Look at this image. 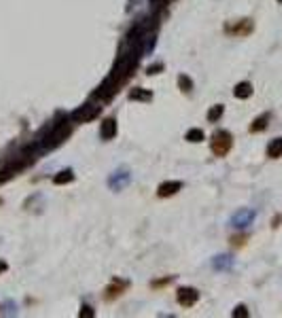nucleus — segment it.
Segmentation results:
<instances>
[{"label": "nucleus", "mask_w": 282, "mask_h": 318, "mask_svg": "<svg viewBox=\"0 0 282 318\" xmlns=\"http://www.w3.org/2000/svg\"><path fill=\"white\" fill-rule=\"evenodd\" d=\"M78 316H81V318H94L96 312H94L92 306H81V312H78Z\"/></svg>", "instance_id": "obj_23"}, {"label": "nucleus", "mask_w": 282, "mask_h": 318, "mask_svg": "<svg viewBox=\"0 0 282 318\" xmlns=\"http://www.w3.org/2000/svg\"><path fill=\"white\" fill-rule=\"evenodd\" d=\"M178 87H180V92L191 94V92H193V81H191V76L180 74V76H178Z\"/></svg>", "instance_id": "obj_20"}, {"label": "nucleus", "mask_w": 282, "mask_h": 318, "mask_svg": "<svg viewBox=\"0 0 282 318\" xmlns=\"http://www.w3.org/2000/svg\"><path fill=\"white\" fill-rule=\"evenodd\" d=\"M102 112V106L100 104H94V102H87L83 106H78V108L70 114V121L72 123H92L94 119H98Z\"/></svg>", "instance_id": "obj_4"}, {"label": "nucleus", "mask_w": 282, "mask_h": 318, "mask_svg": "<svg viewBox=\"0 0 282 318\" xmlns=\"http://www.w3.org/2000/svg\"><path fill=\"white\" fill-rule=\"evenodd\" d=\"M280 223H282V214H278V216H276L274 220H272V227L276 229V227H280Z\"/></svg>", "instance_id": "obj_27"}, {"label": "nucleus", "mask_w": 282, "mask_h": 318, "mask_svg": "<svg viewBox=\"0 0 282 318\" xmlns=\"http://www.w3.org/2000/svg\"><path fill=\"white\" fill-rule=\"evenodd\" d=\"M254 30V22L252 20H240V22H232V24H227L225 26V32L227 34H232V36H250Z\"/></svg>", "instance_id": "obj_5"}, {"label": "nucleus", "mask_w": 282, "mask_h": 318, "mask_svg": "<svg viewBox=\"0 0 282 318\" xmlns=\"http://www.w3.org/2000/svg\"><path fill=\"white\" fill-rule=\"evenodd\" d=\"M119 87H121V83H119L112 74H108L106 78H104V83L98 87V92H94L92 98H94V100H100V104L110 102V100L114 98V96L119 94Z\"/></svg>", "instance_id": "obj_3"}, {"label": "nucleus", "mask_w": 282, "mask_h": 318, "mask_svg": "<svg viewBox=\"0 0 282 318\" xmlns=\"http://www.w3.org/2000/svg\"><path fill=\"white\" fill-rule=\"evenodd\" d=\"M162 70H164V64H153V66H148L146 72H148V74H160Z\"/></svg>", "instance_id": "obj_25"}, {"label": "nucleus", "mask_w": 282, "mask_h": 318, "mask_svg": "<svg viewBox=\"0 0 282 318\" xmlns=\"http://www.w3.org/2000/svg\"><path fill=\"white\" fill-rule=\"evenodd\" d=\"M130 180H132L130 170H128V168H121V170H117V172H114L110 178H108V187H110L112 191H121L123 187H128Z\"/></svg>", "instance_id": "obj_8"}, {"label": "nucleus", "mask_w": 282, "mask_h": 318, "mask_svg": "<svg viewBox=\"0 0 282 318\" xmlns=\"http://www.w3.org/2000/svg\"><path fill=\"white\" fill-rule=\"evenodd\" d=\"M2 310H4L2 314H6V316H13V314H17V306H13V302H6Z\"/></svg>", "instance_id": "obj_24"}, {"label": "nucleus", "mask_w": 282, "mask_h": 318, "mask_svg": "<svg viewBox=\"0 0 282 318\" xmlns=\"http://www.w3.org/2000/svg\"><path fill=\"white\" fill-rule=\"evenodd\" d=\"M268 157H270V159H280V157H282V136L270 140V144H268Z\"/></svg>", "instance_id": "obj_16"}, {"label": "nucleus", "mask_w": 282, "mask_h": 318, "mask_svg": "<svg viewBox=\"0 0 282 318\" xmlns=\"http://www.w3.org/2000/svg\"><path fill=\"white\" fill-rule=\"evenodd\" d=\"M72 134V123L70 119H62V121H56L54 126H51L47 138H40V148L42 151H51V148H58L62 142H66L68 136Z\"/></svg>", "instance_id": "obj_1"}, {"label": "nucleus", "mask_w": 282, "mask_h": 318, "mask_svg": "<svg viewBox=\"0 0 282 318\" xmlns=\"http://www.w3.org/2000/svg\"><path fill=\"white\" fill-rule=\"evenodd\" d=\"M234 146V136L229 134L227 130H216L212 134V140H210V148L216 157H225Z\"/></svg>", "instance_id": "obj_2"}, {"label": "nucleus", "mask_w": 282, "mask_h": 318, "mask_svg": "<svg viewBox=\"0 0 282 318\" xmlns=\"http://www.w3.org/2000/svg\"><path fill=\"white\" fill-rule=\"evenodd\" d=\"M132 2H138V0H132Z\"/></svg>", "instance_id": "obj_29"}, {"label": "nucleus", "mask_w": 282, "mask_h": 318, "mask_svg": "<svg viewBox=\"0 0 282 318\" xmlns=\"http://www.w3.org/2000/svg\"><path fill=\"white\" fill-rule=\"evenodd\" d=\"M130 100L134 102H151L153 100V92L151 90H142V87H134L130 92Z\"/></svg>", "instance_id": "obj_14"}, {"label": "nucleus", "mask_w": 282, "mask_h": 318, "mask_svg": "<svg viewBox=\"0 0 282 318\" xmlns=\"http://www.w3.org/2000/svg\"><path fill=\"white\" fill-rule=\"evenodd\" d=\"M130 286V282H126V280H117L114 278L110 284L106 286V290H104V299H106V302H114V299L117 297H121L123 295V290H126Z\"/></svg>", "instance_id": "obj_9"}, {"label": "nucleus", "mask_w": 282, "mask_h": 318, "mask_svg": "<svg viewBox=\"0 0 282 318\" xmlns=\"http://www.w3.org/2000/svg\"><path fill=\"white\" fill-rule=\"evenodd\" d=\"M117 132H119V126H117V119L114 117H106L102 121V126H100L102 140H112L114 136H117Z\"/></svg>", "instance_id": "obj_10"}, {"label": "nucleus", "mask_w": 282, "mask_h": 318, "mask_svg": "<svg viewBox=\"0 0 282 318\" xmlns=\"http://www.w3.org/2000/svg\"><path fill=\"white\" fill-rule=\"evenodd\" d=\"M74 180V172L70 170H62V172H58L56 176H54V184H70Z\"/></svg>", "instance_id": "obj_18"}, {"label": "nucleus", "mask_w": 282, "mask_h": 318, "mask_svg": "<svg viewBox=\"0 0 282 318\" xmlns=\"http://www.w3.org/2000/svg\"><path fill=\"white\" fill-rule=\"evenodd\" d=\"M248 314H250V312H248V308L242 306V304H240V306H236V310L232 312L234 318H248Z\"/></svg>", "instance_id": "obj_21"}, {"label": "nucleus", "mask_w": 282, "mask_h": 318, "mask_svg": "<svg viewBox=\"0 0 282 318\" xmlns=\"http://www.w3.org/2000/svg\"><path fill=\"white\" fill-rule=\"evenodd\" d=\"M223 114H225V106H223V104H214L212 108L208 110L206 119H208V123H218V121H221Z\"/></svg>", "instance_id": "obj_17"}, {"label": "nucleus", "mask_w": 282, "mask_h": 318, "mask_svg": "<svg viewBox=\"0 0 282 318\" xmlns=\"http://www.w3.org/2000/svg\"><path fill=\"white\" fill-rule=\"evenodd\" d=\"M176 302L182 308H193L200 302V290L193 286H182V288H178V293H176Z\"/></svg>", "instance_id": "obj_6"}, {"label": "nucleus", "mask_w": 282, "mask_h": 318, "mask_svg": "<svg viewBox=\"0 0 282 318\" xmlns=\"http://www.w3.org/2000/svg\"><path fill=\"white\" fill-rule=\"evenodd\" d=\"M252 94H254V87L248 81H242L234 87V96L238 100H248V98H252Z\"/></svg>", "instance_id": "obj_13"}, {"label": "nucleus", "mask_w": 282, "mask_h": 318, "mask_svg": "<svg viewBox=\"0 0 282 318\" xmlns=\"http://www.w3.org/2000/svg\"><path fill=\"white\" fill-rule=\"evenodd\" d=\"M270 121H272V112H261L257 119H254L250 123V134H261V132H266L268 126H270Z\"/></svg>", "instance_id": "obj_12"}, {"label": "nucleus", "mask_w": 282, "mask_h": 318, "mask_svg": "<svg viewBox=\"0 0 282 318\" xmlns=\"http://www.w3.org/2000/svg\"><path fill=\"white\" fill-rule=\"evenodd\" d=\"M246 240H248V236H234L232 238V246H236V248H240V246H244L246 244Z\"/></svg>", "instance_id": "obj_22"}, {"label": "nucleus", "mask_w": 282, "mask_h": 318, "mask_svg": "<svg viewBox=\"0 0 282 318\" xmlns=\"http://www.w3.org/2000/svg\"><path fill=\"white\" fill-rule=\"evenodd\" d=\"M172 282V276H168V278H164V280H160V282H155L153 286H164V284H170Z\"/></svg>", "instance_id": "obj_26"}, {"label": "nucleus", "mask_w": 282, "mask_h": 318, "mask_svg": "<svg viewBox=\"0 0 282 318\" xmlns=\"http://www.w3.org/2000/svg\"><path fill=\"white\" fill-rule=\"evenodd\" d=\"M206 138V134L202 132L200 128H193V130H189L187 132V136H184V140H189V142H193V144H198V142H202V140Z\"/></svg>", "instance_id": "obj_19"}, {"label": "nucleus", "mask_w": 282, "mask_h": 318, "mask_svg": "<svg viewBox=\"0 0 282 318\" xmlns=\"http://www.w3.org/2000/svg\"><path fill=\"white\" fill-rule=\"evenodd\" d=\"M8 270V265H6V261H2V259H0V274H4Z\"/></svg>", "instance_id": "obj_28"}, {"label": "nucleus", "mask_w": 282, "mask_h": 318, "mask_svg": "<svg viewBox=\"0 0 282 318\" xmlns=\"http://www.w3.org/2000/svg\"><path fill=\"white\" fill-rule=\"evenodd\" d=\"M278 2H280V4H282V0H278Z\"/></svg>", "instance_id": "obj_30"}, {"label": "nucleus", "mask_w": 282, "mask_h": 318, "mask_svg": "<svg viewBox=\"0 0 282 318\" xmlns=\"http://www.w3.org/2000/svg\"><path fill=\"white\" fill-rule=\"evenodd\" d=\"M182 189V182L180 180H168V182H162L160 184V189H157V196H160L162 200H166V198H172V196H176Z\"/></svg>", "instance_id": "obj_11"}, {"label": "nucleus", "mask_w": 282, "mask_h": 318, "mask_svg": "<svg viewBox=\"0 0 282 318\" xmlns=\"http://www.w3.org/2000/svg\"><path fill=\"white\" fill-rule=\"evenodd\" d=\"M254 216H257V212L250 210V208H242V210H238L236 214L232 216V227H236V229H246L248 225H252Z\"/></svg>", "instance_id": "obj_7"}, {"label": "nucleus", "mask_w": 282, "mask_h": 318, "mask_svg": "<svg viewBox=\"0 0 282 318\" xmlns=\"http://www.w3.org/2000/svg\"><path fill=\"white\" fill-rule=\"evenodd\" d=\"M232 265H234V257H232V254H218V257H214V261H212V268L218 270V272L232 270Z\"/></svg>", "instance_id": "obj_15"}]
</instances>
